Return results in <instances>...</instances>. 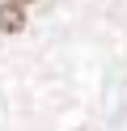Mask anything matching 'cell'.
Returning <instances> with one entry per match:
<instances>
[{"instance_id": "obj_1", "label": "cell", "mask_w": 127, "mask_h": 131, "mask_svg": "<svg viewBox=\"0 0 127 131\" xmlns=\"http://www.w3.org/2000/svg\"><path fill=\"white\" fill-rule=\"evenodd\" d=\"M0 30H4V34H21V30H25V13H21V4H13V0H4V4H0Z\"/></svg>"}]
</instances>
